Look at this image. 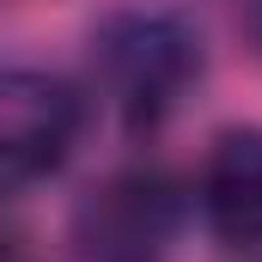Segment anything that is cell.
Returning <instances> with one entry per match:
<instances>
[{"instance_id":"cell-1","label":"cell","mask_w":262,"mask_h":262,"mask_svg":"<svg viewBox=\"0 0 262 262\" xmlns=\"http://www.w3.org/2000/svg\"><path fill=\"white\" fill-rule=\"evenodd\" d=\"M92 73L128 128H159L183 104V92L201 79V43L189 18L128 6L92 31Z\"/></svg>"},{"instance_id":"cell-2","label":"cell","mask_w":262,"mask_h":262,"mask_svg":"<svg viewBox=\"0 0 262 262\" xmlns=\"http://www.w3.org/2000/svg\"><path fill=\"white\" fill-rule=\"evenodd\" d=\"M183 226V189L165 171H110L73 207V250L79 262H165Z\"/></svg>"},{"instance_id":"cell-3","label":"cell","mask_w":262,"mask_h":262,"mask_svg":"<svg viewBox=\"0 0 262 262\" xmlns=\"http://www.w3.org/2000/svg\"><path fill=\"white\" fill-rule=\"evenodd\" d=\"M85 122L79 92L61 73H37V67H12L0 85V171L6 189H25L49 171H61L73 140Z\"/></svg>"},{"instance_id":"cell-4","label":"cell","mask_w":262,"mask_h":262,"mask_svg":"<svg viewBox=\"0 0 262 262\" xmlns=\"http://www.w3.org/2000/svg\"><path fill=\"white\" fill-rule=\"evenodd\" d=\"M195 195L220 244H262V128H226L207 146Z\"/></svg>"},{"instance_id":"cell-5","label":"cell","mask_w":262,"mask_h":262,"mask_svg":"<svg viewBox=\"0 0 262 262\" xmlns=\"http://www.w3.org/2000/svg\"><path fill=\"white\" fill-rule=\"evenodd\" d=\"M232 25L262 49V0H232Z\"/></svg>"}]
</instances>
